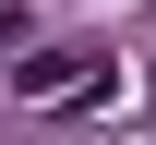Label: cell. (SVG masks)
Wrapping results in <instances>:
<instances>
[{
	"mask_svg": "<svg viewBox=\"0 0 156 145\" xmlns=\"http://www.w3.org/2000/svg\"><path fill=\"white\" fill-rule=\"evenodd\" d=\"M96 73H108L96 48H36V61L12 73V97H24V109H84V97H96Z\"/></svg>",
	"mask_w": 156,
	"mask_h": 145,
	"instance_id": "1",
	"label": "cell"
}]
</instances>
